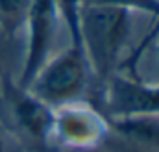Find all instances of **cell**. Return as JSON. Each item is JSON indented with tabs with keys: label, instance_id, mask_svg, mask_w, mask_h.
<instances>
[{
	"label": "cell",
	"instance_id": "1",
	"mask_svg": "<svg viewBox=\"0 0 159 152\" xmlns=\"http://www.w3.org/2000/svg\"><path fill=\"white\" fill-rule=\"evenodd\" d=\"M131 13L115 6H80L78 41L91 76L100 85L122 69L124 50L131 37Z\"/></svg>",
	"mask_w": 159,
	"mask_h": 152
},
{
	"label": "cell",
	"instance_id": "2",
	"mask_svg": "<svg viewBox=\"0 0 159 152\" xmlns=\"http://www.w3.org/2000/svg\"><path fill=\"white\" fill-rule=\"evenodd\" d=\"M91 78V69L81 45L70 41L65 50L52 56L41 67L26 89L48 106L59 108L63 104L81 100Z\"/></svg>",
	"mask_w": 159,
	"mask_h": 152
},
{
	"label": "cell",
	"instance_id": "3",
	"mask_svg": "<svg viewBox=\"0 0 159 152\" xmlns=\"http://www.w3.org/2000/svg\"><path fill=\"white\" fill-rule=\"evenodd\" d=\"M109 119L83 98L54 108L50 145L74 152H93L109 139Z\"/></svg>",
	"mask_w": 159,
	"mask_h": 152
},
{
	"label": "cell",
	"instance_id": "4",
	"mask_svg": "<svg viewBox=\"0 0 159 152\" xmlns=\"http://www.w3.org/2000/svg\"><path fill=\"white\" fill-rule=\"evenodd\" d=\"M100 87L102 112L107 119L159 115V82L150 83L137 74L115 73Z\"/></svg>",
	"mask_w": 159,
	"mask_h": 152
},
{
	"label": "cell",
	"instance_id": "5",
	"mask_svg": "<svg viewBox=\"0 0 159 152\" xmlns=\"http://www.w3.org/2000/svg\"><path fill=\"white\" fill-rule=\"evenodd\" d=\"M61 21L59 6L56 0H34L30 15L26 19V52L19 83L28 85L41 67L54 56V45L57 37V24Z\"/></svg>",
	"mask_w": 159,
	"mask_h": 152
},
{
	"label": "cell",
	"instance_id": "6",
	"mask_svg": "<svg viewBox=\"0 0 159 152\" xmlns=\"http://www.w3.org/2000/svg\"><path fill=\"white\" fill-rule=\"evenodd\" d=\"M2 89L6 104L9 106L13 119L24 130V134L41 145H50L54 108L37 98L30 89H26L19 82L4 80Z\"/></svg>",
	"mask_w": 159,
	"mask_h": 152
},
{
	"label": "cell",
	"instance_id": "7",
	"mask_svg": "<svg viewBox=\"0 0 159 152\" xmlns=\"http://www.w3.org/2000/svg\"><path fill=\"white\" fill-rule=\"evenodd\" d=\"M111 132L144 150L159 152V115H137L109 119Z\"/></svg>",
	"mask_w": 159,
	"mask_h": 152
},
{
	"label": "cell",
	"instance_id": "8",
	"mask_svg": "<svg viewBox=\"0 0 159 152\" xmlns=\"http://www.w3.org/2000/svg\"><path fill=\"white\" fill-rule=\"evenodd\" d=\"M34 0H0V32L6 37H15L24 30Z\"/></svg>",
	"mask_w": 159,
	"mask_h": 152
},
{
	"label": "cell",
	"instance_id": "9",
	"mask_svg": "<svg viewBox=\"0 0 159 152\" xmlns=\"http://www.w3.org/2000/svg\"><path fill=\"white\" fill-rule=\"evenodd\" d=\"M59 6V13L61 19L67 24L70 41L80 43L78 41V11H80V0H56Z\"/></svg>",
	"mask_w": 159,
	"mask_h": 152
},
{
	"label": "cell",
	"instance_id": "10",
	"mask_svg": "<svg viewBox=\"0 0 159 152\" xmlns=\"http://www.w3.org/2000/svg\"><path fill=\"white\" fill-rule=\"evenodd\" d=\"M0 152H6V147H4V141L0 139Z\"/></svg>",
	"mask_w": 159,
	"mask_h": 152
}]
</instances>
